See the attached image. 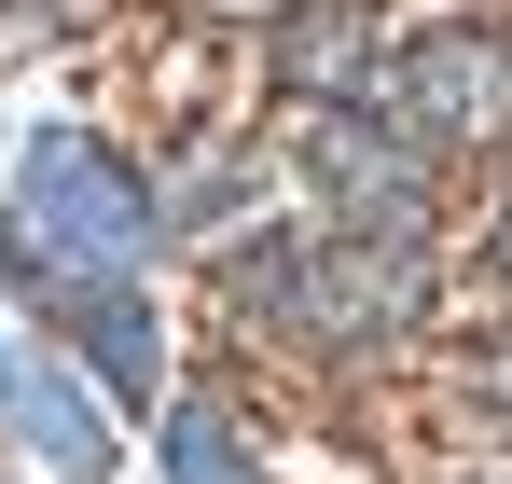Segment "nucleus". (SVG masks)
<instances>
[{
  "label": "nucleus",
  "mask_w": 512,
  "mask_h": 484,
  "mask_svg": "<svg viewBox=\"0 0 512 484\" xmlns=\"http://www.w3.org/2000/svg\"><path fill=\"white\" fill-rule=\"evenodd\" d=\"M14 208H28V236L56 249V263H139V249H153V194H139L125 153L84 139V125H42V139L14 153Z\"/></svg>",
  "instance_id": "nucleus-1"
},
{
  "label": "nucleus",
  "mask_w": 512,
  "mask_h": 484,
  "mask_svg": "<svg viewBox=\"0 0 512 484\" xmlns=\"http://www.w3.org/2000/svg\"><path fill=\"white\" fill-rule=\"evenodd\" d=\"M429 305V263L388 236H346V249H291L277 263V319L333 332V346H374V332H402Z\"/></svg>",
  "instance_id": "nucleus-2"
},
{
  "label": "nucleus",
  "mask_w": 512,
  "mask_h": 484,
  "mask_svg": "<svg viewBox=\"0 0 512 484\" xmlns=\"http://www.w3.org/2000/svg\"><path fill=\"white\" fill-rule=\"evenodd\" d=\"M402 111H416L429 153H499V139H512V42L429 28L416 56H402Z\"/></svg>",
  "instance_id": "nucleus-3"
},
{
  "label": "nucleus",
  "mask_w": 512,
  "mask_h": 484,
  "mask_svg": "<svg viewBox=\"0 0 512 484\" xmlns=\"http://www.w3.org/2000/svg\"><path fill=\"white\" fill-rule=\"evenodd\" d=\"M0 429H14L28 457H56V484L111 471V415L84 402V374H70L42 332H0Z\"/></svg>",
  "instance_id": "nucleus-4"
},
{
  "label": "nucleus",
  "mask_w": 512,
  "mask_h": 484,
  "mask_svg": "<svg viewBox=\"0 0 512 484\" xmlns=\"http://www.w3.org/2000/svg\"><path fill=\"white\" fill-rule=\"evenodd\" d=\"M277 70L305 83V97H346V83L374 70V14H360V0H305V14L277 28Z\"/></svg>",
  "instance_id": "nucleus-5"
},
{
  "label": "nucleus",
  "mask_w": 512,
  "mask_h": 484,
  "mask_svg": "<svg viewBox=\"0 0 512 484\" xmlns=\"http://www.w3.org/2000/svg\"><path fill=\"white\" fill-rule=\"evenodd\" d=\"M319 180H333L360 222H374V208H402V222H416V194H429V180H416V153H402V139H374V125H346V111L319 125Z\"/></svg>",
  "instance_id": "nucleus-6"
},
{
  "label": "nucleus",
  "mask_w": 512,
  "mask_h": 484,
  "mask_svg": "<svg viewBox=\"0 0 512 484\" xmlns=\"http://www.w3.org/2000/svg\"><path fill=\"white\" fill-rule=\"evenodd\" d=\"M153 443H167V484H263L250 429H236L222 402H167V429H153Z\"/></svg>",
  "instance_id": "nucleus-7"
},
{
  "label": "nucleus",
  "mask_w": 512,
  "mask_h": 484,
  "mask_svg": "<svg viewBox=\"0 0 512 484\" xmlns=\"http://www.w3.org/2000/svg\"><path fill=\"white\" fill-rule=\"evenodd\" d=\"M70 319H84V346L111 360V388H153V374H167V332H153V305H139V291H84Z\"/></svg>",
  "instance_id": "nucleus-8"
},
{
  "label": "nucleus",
  "mask_w": 512,
  "mask_h": 484,
  "mask_svg": "<svg viewBox=\"0 0 512 484\" xmlns=\"http://www.w3.org/2000/svg\"><path fill=\"white\" fill-rule=\"evenodd\" d=\"M485 277H499V291H512V208H499V222H485Z\"/></svg>",
  "instance_id": "nucleus-9"
}]
</instances>
